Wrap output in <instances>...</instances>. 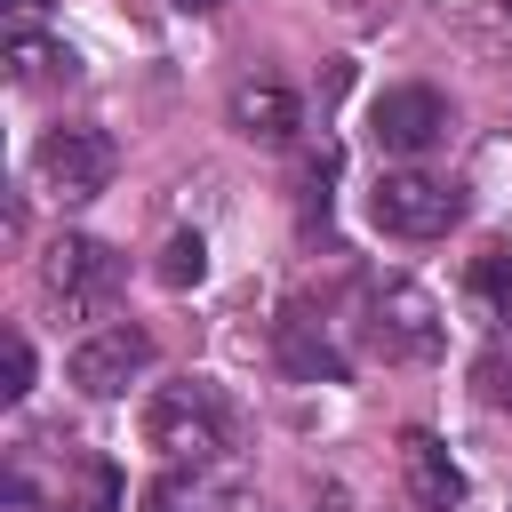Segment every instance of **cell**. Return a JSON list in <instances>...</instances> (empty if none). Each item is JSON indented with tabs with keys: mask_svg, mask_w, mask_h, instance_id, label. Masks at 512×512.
I'll return each mask as SVG.
<instances>
[{
	"mask_svg": "<svg viewBox=\"0 0 512 512\" xmlns=\"http://www.w3.org/2000/svg\"><path fill=\"white\" fill-rule=\"evenodd\" d=\"M368 136H376L384 160H416V152H432L448 136V96L424 88V80H400V88H384L368 104Z\"/></svg>",
	"mask_w": 512,
	"mask_h": 512,
	"instance_id": "obj_6",
	"label": "cell"
},
{
	"mask_svg": "<svg viewBox=\"0 0 512 512\" xmlns=\"http://www.w3.org/2000/svg\"><path fill=\"white\" fill-rule=\"evenodd\" d=\"M224 504H240V488H208V464H168L152 488H144V512H224Z\"/></svg>",
	"mask_w": 512,
	"mask_h": 512,
	"instance_id": "obj_11",
	"label": "cell"
},
{
	"mask_svg": "<svg viewBox=\"0 0 512 512\" xmlns=\"http://www.w3.org/2000/svg\"><path fill=\"white\" fill-rule=\"evenodd\" d=\"M8 400H24L32 392V344H24V328H8V384H0Z\"/></svg>",
	"mask_w": 512,
	"mask_h": 512,
	"instance_id": "obj_16",
	"label": "cell"
},
{
	"mask_svg": "<svg viewBox=\"0 0 512 512\" xmlns=\"http://www.w3.org/2000/svg\"><path fill=\"white\" fill-rule=\"evenodd\" d=\"M224 512H264V504H256V496H240V504H224Z\"/></svg>",
	"mask_w": 512,
	"mask_h": 512,
	"instance_id": "obj_19",
	"label": "cell"
},
{
	"mask_svg": "<svg viewBox=\"0 0 512 512\" xmlns=\"http://www.w3.org/2000/svg\"><path fill=\"white\" fill-rule=\"evenodd\" d=\"M472 296L488 304L496 328H512V248H488V256L472 264Z\"/></svg>",
	"mask_w": 512,
	"mask_h": 512,
	"instance_id": "obj_14",
	"label": "cell"
},
{
	"mask_svg": "<svg viewBox=\"0 0 512 512\" xmlns=\"http://www.w3.org/2000/svg\"><path fill=\"white\" fill-rule=\"evenodd\" d=\"M280 368L296 376V384H344V352L328 344V328L320 320H304V312H288L280 320Z\"/></svg>",
	"mask_w": 512,
	"mask_h": 512,
	"instance_id": "obj_10",
	"label": "cell"
},
{
	"mask_svg": "<svg viewBox=\"0 0 512 512\" xmlns=\"http://www.w3.org/2000/svg\"><path fill=\"white\" fill-rule=\"evenodd\" d=\"M368 352L376 360H432L440 352V304L416 280H376L368 288Z\"/></svg>",
	"mask_w": 512,
	"mask_h": 512,
	"instance_id": "obj_4",
	"label": "cell"
},
{
	"mask_svg": "<svg viewBox=\"0 0 512 512\" xmlns=\"http://www.w3.org/2000/svg\"><path fill=\"white\" fill-rule=\"evenodd\" d=\"M400 472H408V496L424 512H456L464 504V472L448 464V448L432 432H400Z\"/></svg>",
	"mask_w": 512,
	"mask_h": 512,
	"instance_id": "obj_8",
	"label": "cell"
},
{
	"mask_svg": "<svg viewBox=\"0 0 512 512\" xmlns=\"http://www.w3.org/2000/svg\"><path fill=\"white\" fill-rule=\"evenodd\" d=\"M152 280H160V288H200V280H208V240H200V232H168Z\"/></svg>",
	"mask_w": 512,
	"mask_h": 512,
	"instance_id": "obj_13",
	"label": "cell"
},
{
	"mask_svg": "<svg viewBox=\"0 0 512 512\" xmlns=\"http://www.w3.org/2000/svg\"><path fill=\"white\" fill-rule=\"evenodd\" d=\"M168 8H192V16H200V8H224V0H168Z\"/></svg>",
	"mask_w": 512,
	"mask_h": 512,
	"instance_id": "obj_18",
	"label": "cell"
},
{
	"mask_svg": "<svg viewBox=\"0 0 512 512\" xmlns=\"http://www.w3.org/2000/svg\"><path fill=\"white\" fill-rule=\"evenodd\" d=\"M112 168H120V152H112V136L88 128V120H56V128L32 144V176H40L56 200H96V192L112 184Z\"/></svg>",
	"mask_w": 512,
	"mask_h": 512,
	"instance_id": "obj_3",
	"label": "cell"
},
{
	"mask_svg": "<svg viewBox=\"0 0 512 512\" xmlns=\"http://www.w3.org/2000/svg\"><path fill=\"white\" fill-rule=\"evenodd\" d=\"M144 440L168 456V464H216L232 448V400L224 384L208 376H184V384H160L144 400Z\"/></svg>",
	"mask_w": 512,
	"mask_h": 512,
	"instance_id": "obj_1",
	"label": "cell"
},
{
	"mask_svg": "<svg viewBox=\"0 0 512 512\" xmlns=\"http://www.w3.org/2000/svg\"><path fill=\"white\" fill-rule=\"evenodd\" d=\"M8 72L16 80H48V72L72 80V48L48 40V32H32V24H8Z\"/></svg>",
	"mask_w": 512,
	"mask_h": 512,
	"instance_id": "obj_12",
	"label": "cell"
},
{
	"mask_svg": "<svg viewBox=\"0 0 512 512\" xmlns=\"http://www.w3.org/2000/svg\"><path fill=\"white\" fill-rule=\"evenodd\" d=\"M496 8H504V16H512V0H496Z\"/></svg>",
	"mask_w": 512,
	"mask_h": 512,
	"instance_id": "obj_20",
	"label": "cell"
},
{
	"mask_svg": "<svg viewBox=\"0 0 512 512\" xmlns=\"http://www.w3.org/2000/svg\"><path fill=\"white\" fill-rule=\"evenodd\" d=\"M368 216H376V232H392V240H440V232L464 216V192L440 184V176H416V168H384V176L368 184Z\"/></svg>",
	"mask_w": 512,
	"mask_h": 512,
	"instance_id": "obj_2",
	"label": "cell"
},
{
	"mask_svg": "<svg viewBox=\"0 0 512 512\" xmlns=\"http://www.w3.org/2000/svg\"><path fill=\"white\" fill-rule=\"evenodd\" d=\"M232 128H240L248 144H288V136L304 128V104H296L280 80H248V88H232Z\"/></svg>",
	"mask_w": 512,
	"mask_h": 512,
	"instance_id": "obj_9",
	"label": "cell"
},
{
	"mask_svg": "<svg viewBox=\"0 0 512 512\" xmlns=\"http://www.w3.org/2000/svg\"><path fill=\"white\" fill-rule=\"evenodd\" d=\"M160 360V344H152V328H136V320H112V328H96V336H80L72 344V360H64V376L88 392V400H120L144 368Z\"/></svg>",
	"mask_w": 512,
	"mask_h": 512,
	"instance_id": "obj_5",
	"label": "cell"
},
{
	"mask_svg": "<svg viewBox=\"0 0 512 512\" xmlns=\"http://www.w3.org/2000/svg\"><path fill=\"white\" fill-rule=\"evenodd\" d=\"M40 288H48L64 312H96V304H112V288H120V256H112L104 240H88V232H64V240H48V256H40Z\"/></svg>",
	"mask_w": 512,
	"mask_h": 512,
	"instance_id": "obj_7",
	"label": "cell"
},
{
	"mask_svg": "<svg viewBox=\"0 0 512 512\" xmlns=\"http://www.w3.org/2000/svg\"><path fill=\"white\" fill-rule=\"evenodd\" d=\"M472 392H480L488 408H512V360H504V352H488V360H472Z\"/></svg>",
	"mask_w": 512,
	"mask_h": 512,
	"instance_id": "obj_15",
	"label": "cell"
},
{
	"mask_svg": "<svg viewBox=\"0 0 512 512\" xmlns=\"http://www.w3.org/2000/svg\"><path fill=\"white\" fill-rule=\"evenodd\" d=\"M8 16H16V24H32V16H40V0H8Z\"/></svg>",
	"mask_w": 512,
	"mask_h": 512,
	"instance_id": "obj_17",
	"label": "cell"
}]
</instances>
